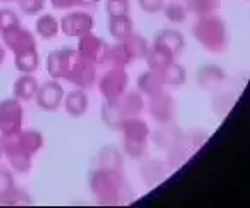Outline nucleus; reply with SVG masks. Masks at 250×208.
Here are the masks:
<instances>
[{
	"mask_svg": "<svg viewBox=\"0 0 250 208\" xmlns=\"http://www.w3.org/2000/svg\"><path fill=\"white\" fill-rule=\"evenodd\" d=\"M166 16L171 19V21H181L183 19V9L180 5H169V7L166 9Z\"/></svg>",
	"mask_w": 250,
	"mask_h": 208,
	"instance_id": "25",
	"label": "nucleus"
},
{
	"mask_svg": "<svg viewBox=\"0 0 250 208\" xmlns=\"http://www.w3.org/2000/svg\"><path fill=\"white\" fill-rule=\"evenodd\" d=\"M35 29H37L38 37L43 40H54L61 33V22L52 14H38Z\"/></svg>",
	"mask_w": 250,
	"mask_h": 208,
	"instance_id": "14",
	"label": "nucleus"
},
{
	"mask_svg": "<svg viewBox=\"0 0 250 208\" xmlns=\"http://www.w3.org/2000/svg\"><path fill=\"white\" fill-rule=\"evenodd\" d=\"M31 201L33 200H31L30 194L16 186L4 200H0V205H7V207H22V205H31Z\"/></svg>",
	"mask_w": 250,
	"mask_h": 208,
	"instance_id": "20",
	"label": "nucleus"
},
{
	"mask_svg": "<svg viewBox=\"0 0 250 208\" xmlns=\"http://www.w3.org/2000/svg\"><path fill=\"white\" fill-rule=\"evenodd\" d=\"M2 2H16V0H2Z\"/></svg>",
	"mask_w": 250,
	"mask_h": 208,
	"instance_id": "30",
	"label": "nucleus"
},
{
	"mask_svg": "<svg viewBox=\"0 0 250 208\" xmlns=\"http://www.w3.org/2000/svg\"><path fill=\"white\" fill-rule=\"evenodd\" d=\"M18 7L21 9L22 14L26 16H38L45 9L47 0H16Z\"/></svg>",
	"mask_w": 250,
	"mask_h": 208,
	"instance_id": "22",
	"label": "nucleus"
},
{
	"mask_svg": "<svg viewBox=\"0 0 250 208\" xmlns=\"http://www.w3.org/2000/svg\"><path fill=\"white\" fill-rule=\"evenodd\" d=\"M161 83H162V77L155 73H147L140 77L138 81V86L144 90V92L150 93V95H157L159 90H161Z\"/></svg>",
	"mask_w": 250,
	"mask_h": 208,
	"instance_id": "21",
	"label": "nucleus"
},
{
	"mask_svg": "<svg viewBox=\"0 0 250 208\" xmlns=\"http://www.w3.org/2000/svg\"><path fill=\"white\" fill-rule=\"evenodd\" d=\"M64 95L66 93H64V88L61 84V81L50 79V81H45L43 84H40L37 96H35V102H37L38 109H42L43 112H55V110H59V107L62 105Z\"/></svg>",
	"mask_w": 250,
	"mask_h": 208,
	"instance_id": "8",
	"label": "nucleus"
},
{
	"mask_svg": "<svg viewBox=\"0 0 250 208\" xmlns=\"http://www.w3.org/2000/svg\"><path fill=\"white\" fill-rule=\"evenodd\" d=\"M109 33L119 41H125L131 37L133 24L128 19V16H118V18L109 19Z\"/></svg>",
	"mask_w": 250,
	"mask_h": 208,
	"instance_id": "15",
	"label": "nucleus"
},
{
	"mask_svg": "<svg viewBox=\"0 0 250 208\" xmlns=\"http://www.w3.org/2000/svg\"><path fill=\"white\" fill-rule=\"evenodd\" d=\"M67 83L73 84L76 88H81V90H86V88H92L93 84L97 83V69L92 62H88L86 58L81 57L80 62L76 64L73 74L69 76Z\"/></svg>",
	"mask_w": 250,
	"mask_h": 208,
	"instance_id": "10",
	"label": "nucleus"
},
{
	"mask_svg": "<svg viewBox=\"0 0 250 208\" xmlns=\"http://www.w3.org/2000/svg\"><path fill=\"white\" fill-rule=\"evenodd\" d=\"M100 0H78V5L80 7H92V5L99 4Z\"/></svg>",
	"mask_w": 250,
	"mask_h": 208,
	"instance_id": "28",
	"label": "nucleus"
},
{
	"mask_svg": "<svg viewBox=\"0 0 250 208\" xmlns=\"http://www.w3.org/2000/svg\"><path fill=\"white\" fill-rule=\"evenodd\" d=\"M61 33H64L69 38H80L83 35H88L93 31V16L85 11H73L67 12L61 18Z\"/></svg>",
	"mask_w": 250,
	"mask_h": 208,
	"instance_id": "6",
	"label": "nucleus"
},
{
	"mask_svg": "<svg viewBox=\"0 0 250 208\" xmlns=\"http://www.w3.org/2000/svg\"><path fill=\"white\" fill-rule=\"evenodd\" d=\"M97 162H99V167L102 169H110V170H119L121 169V157H119V153L114 148H104V150H100Z\"/></svg>",
	"mask_w": 250,
	"mask_h": 208,
	"instance_id": "16",
	"label": "nucleus"
},
{
	"mask_svg": "<svg viewBox=\"0 0 250 208\" xmlns=\"http://www.w3.org/2000/svg\"><path fill=\"white\" fill-rule=\"evenodd\" d=\"M2 139H4V157L14 153L35 157L43 148V134L37 129H21L16 134L2 136Z\"/></svg>",
	"mask_w": 250,
	"mask_h": 208,
	"instance_id": "2",
	"label": "nucleus"
},
{
	"mask_svg": "<svg viewBox=\"0 0 250 208\" xmlns=\"http://www.w3.org/2000/svg\"><path fill=\"white\" fill-rule=\"evenodd\" d=\"M88 95H86L85 90H81V88H76V90H71L69 93L64 95L62 100V105L64 110H66L67 115L74 117H83L88 110Z\"/></svg>",
	"mask_w": 250,
	"mask_h": 208,
	"instance_id": "11",
	"label": "nucleus"
},
{
	"mask_svg": "<svg viewBox=\"0 0 250 208\" xmlns=\"http://www.w3.org/2000/svg\"><path fill=\"white\" fill-rule=\"evenodd\" d=\"M4 158V139H2V134H0V162Z\"/></svg>",
	"mask_w": 250,
	"mask_h": 208,
	"instance_id": "29",
	"label": "nucleus"
},
{
	"mask_svg": "<svg viewBox=\"0 0 250 208\" xmlns=\"http://www.w3.org/2000/svg\"><path fill=\"white\" fill-rule=\"evenodd\" d=\"M140 5L148 12H157L162 7V0H140Z\"/></svg>",
	"mask_w": 250,
	"mask_h": 208,
	"instance_id": "27",
	"label": "nucleus"
},
{
	"mask_svg": "<svg viewBox=\"0 0 250 208\" xmlns=\"http://www.w3.org/2000/svg\"><path fill=\"white\" fill-rule=\"evenodd\" d=\"M76 50L81 57L86 58L93 66H100V64H104L105 60H109L110 47L100 37H95L93 33H88L78 38Z\"/></svg>",
	"mask_w": 250,
	"mask_h": 208,
	"instance_id": "5",
	"label": "nucleus"
},
{
	"mask_svg": "<svg viewBox=\"0 0 250 208\" xmlns=\"http://www.w3.org/2000/svg\"><path fill=\"white\" fill-rule=\"evenodd\" d=\"M2 43L7 50H11L12 54L21 52L24 48L37 47V38L31 33L30 29H26L24 26L16 24L12 28H7L2 31Z\"/></svg>",
	"mask_w": 250,
	"mask_h": 208,
	"instance_id": "9",
	"label": "nucleus"
},
{
	"mask_svg": "<svg viewBox=\"0 0 250 208\" xmlns=\"http://www.w3.org/2000/svg\"><path fill=\"white\" fill-rule=\"evenodd\" d=\"M157 47H161L167 54H174L178 52V48H181V38L174 31H164L157 37Z\"/></svg>",
	"mask_w": 250,
	"mask_h": 208,
	"instance_id": "18",
	"label": "nucleus"
},
{
	"mask_svg": "<svg viewBox=\"0 0 250 208\" xmlns=\"http://www.w3.org/2000/svg\"><path fill=\"white\" fill-rule=\"evenodd\" d=\"M105 11L110 18L126 16L128 14V2H126V0H107Z\"/></svg>",
	"mask_w": 250,
	"mask_h": 208,
	"instance_id": "23",
	"label": "nucleus"
},
{
	"mask_svg": "<svg viewBox=\"0 0 250 208\" xmlns=\"http://www.w3.org/2000/svg\"><path fill=\"white\" fill-rule=\"evenodd\" d=\"M0 31H2V18H0Z\"/></svg>",
	"mask_w": 250,
	"mask_h": 208,
	"instance_id": "31",
	"label": "nucleus"
},
{
	"mask_svg": "<svg viewBox=\"0 0 250 208\" xmlns=\"http://www.w3.org/2000/svg\"><path fill=\"white\" fill-rule=\"evenodd\" d=\"M24 109L18 98H5L0 102V134L11 136L22 129Z\"/></svg>",
	"mask_w": 250,
	"mask_h": 208,
	"instance_id": "4",
	"label": "nucleus"
},
{
	"mask_svg": "<svg viewBox=\"0 0 250 208\" xmlns=\"http://www.w3.org/2000/svg\"><path fill=\"white\" fill-rule=\"evenodd\" d=\"M14 188H16L14 170L11 167L0 165V200H4Z\"/></svg>",
	"mask_w": 250,
	"mask_h": 208,
	"instance_id": "19",
	"label": "nucleus"
},
{
	"mask_svg": "<svg viewBox=\"0 0 250 208\" xmlns=\"http://www.w3.org/2000/svg\"><path fill=\"white\" fill-rule=\"evenodd\" d=\"M126 84H128V76L121 67L110 69L99 79V90L105 102H116L125 95Z\"/></svg>",
	"mask_w": 250,
	"mask_h": 208,
	"instance_id": "7",
	"label": "nucleus"
},
{
	"mask_svg": "<svg viewBox=\"0 0 250 208\" xmlns=\"http://www.w3.org/2000/svg\"><path fill=\"white\" fill-rule=\"evenodd\" d=\"M14 66L19 73L22 74H33L40 66V55H38L37 47L24 48L21 52L14 54Z\"/></svg>",
	"mask_w": 250,
	"mask_h": 208,
	"instance_id": "13",
	"label": "nucleus"
},
{
	"mask_svg": "<svg viewBox=\"0 0 250 208\" xmlns=\"http://www.w3.org/2000/svg\"><path fill=\"white\" fill-rule=\"evenodd\" d=\"M81 55L78 54L76 48H59V50H52L47 55L45 66L47 73L52 79L57 81H67L73 74L76 64L80 62Z\"/></svg>",
	"mask_w": 250,
	"mask_h": 208,
	"instance_id": "3",
	"label": "nucleus"
},
{
	"mask_svg": "<svg viewBox=\"0 0 250 208\" xmlns=\"http://www.w3.org/2000/svg\"><path fill=\"white\" fill-rule=\"evenodd\" d=\"M5 158L9 162V167L16 174H26V172L31 170V165H33V157H30V155L14 153V155H5Z\"/></svg>",
	"mask_w": 250,
	"mask_h": 208,
	"instance_id": "17",
	"label": "nucleus"
},
{
	"mask_svg": "<svg viewBox=\"0 0 250 208\" xmlns=\"http://www.w3.org/2000/svg\"><path fill=\"white\" fill-rule=\"evenodd\" d=\"M150 109L159 119H166V115L169 113V100H166V96H157V98L152 102Z\"/></svg>",
	"mask_w": 250,
	"mask_h": 208,
	"instance_id": "24",
	"label": "nucleus"
},
{
	"mask_svg": "<svg viewBox=\"0 0 250 208\" xmlns=\"http://www.w3.org/2000/svg\"><path fill=\"white\" fill-rule=\"evenodd\" d=\"M52 7L61 9V11H66V9H73L78 5V0H50Z\"/></svg>",
	"mask_w": 250,
	"mask_h": 208,
	"instance_id": "26",
	"label": "nucleus"
},
{
	"mask_svg": "<svg viewBox=\"0 0 250 208\" xmlns=\"http://www.w3.org/2000/svg\"><path fill=\"white\" fill-rule=\"evenodd\" d=\"M40 83L33 74H21L12 84V96L19 102H31L37 96Z\"/></svg>",
	"mask_w": 250,
	"mask_h": 208,
	"instance_id": "12",
	"label": "nucleus"
},
{
	"mask_svg": "<svg viewBox=\"0 0 250 208\" xmlns=\"http://www.w3.org/2000/svg\"><path fill=\"white\" fill-rule=\"evenodd\" d=\"M88 184L95 200L102 205L118 203L119 198L123 196V189H125V181H123L119 170H110V169L102 167H97L95 170L90 172Z\"/></svg>",
	"mask_w": 250,
	"mask_h": 208,
	"instance_id": "1",
	"label": "nucleus"
}]
</instances>
